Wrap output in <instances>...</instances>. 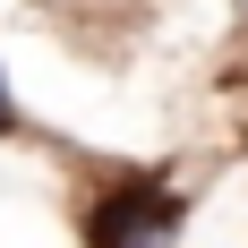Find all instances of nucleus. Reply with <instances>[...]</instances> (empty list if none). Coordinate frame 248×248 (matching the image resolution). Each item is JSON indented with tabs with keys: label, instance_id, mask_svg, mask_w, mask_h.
Here are the masks:
<instances>
[{
	"label": "nucleus",
	"instance_id": "obj_1",
	"mask_svg": "<svg viewBox=\"0 0 248 248\" xmlns=\"http://www.w3.org/2000/svg\"><path fill=\"white\" fill-rule=\"evenodd\" d=\"M180 223H188V205L154 171H111L94 197L77 205V240L86 248H171Z\"/></svg>",
	"mask_w": 248,
	"mask_h": 248
},
{
	"label": "nucleus",
	"instance_id": "obj_2",
	"mask_svg": "<svg viewBox=\"0 0 248 248\" xmlns=\"http://www.w3.org/2000/svg\"><path fill=\"white\" fill-rule=\"evenodd\" d=\"M0 137H26V111H17V94L0 86Z\"/></svg>",
	"mask_w": 248,
	"mask_h": 248
},
{
	"label": "nucleus",
	"instance_id": "obj_3",
	"mask_svg": "<svg viewBox=\"0 0 248 248\" xmlns=\"http://www.w3.org/2000/svg\"><path fill=\"white\" fill-rule=\"evenodd\" d=\"M0 86H9V77H0Z\"/></svg>",
	"mask_w": 248,
	"mask_h": 248
}]
</instances>
